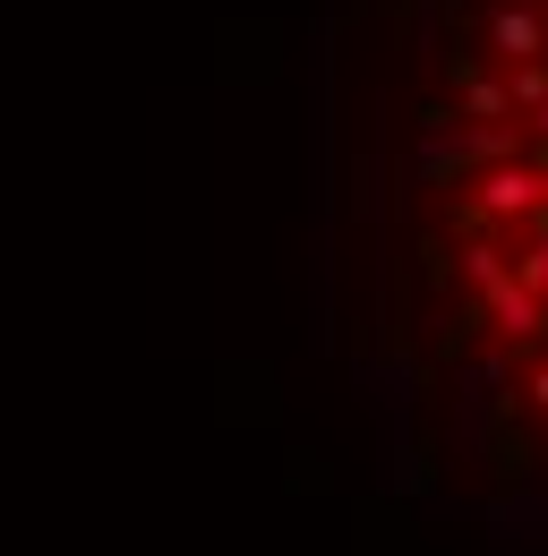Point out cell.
Instances as JSON below:
<instances>
[{"label": "cell", "mask_w": 548, "mask_h": 556, "mask_svg": "<svg viewBox=\"0 0 548 556\" xmlns=\"http://www.w3.org/2000/svg\"><path fill=\"white\" fill-rule=\"evenodd\" d=\"M403 52L411 308L497 454L548 471V0H428Z\"/></svg>", "instance_id": "1"}]
</instances>
